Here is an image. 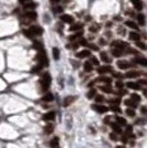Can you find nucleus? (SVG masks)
<instances>
[{
    "mask_svg": "<svg viewBox=\"0 0 147 148\" xmlns=\"http://www.w3.org/2000/svg\"><path fill=\"white\" fill-rule=\"evenodd\" d=\"M96 81H97V82H104L105 84H111V82H112V80L107 76H100Z\"/></svg>",
    "mask_w": 147,
    "mask_h": 148,
    "instance_id": "6ab92c4d",
    "label": "nucleus"
},
{
    "mask_svg": "<svg viewBox=\"0 0 147 148\" xmlns=\"http://www.w3.org/2000/svg\"><path fill=\"white\" fill-rule=\"evenodd\" d=\"M116 148H125V147H124V146H117Z\"/></svg>",
    "mask_w": 147,
    "mask_h": 148,
    "instance_id": "0e129e2a",
    "label": "nucleus"
},
{
    "mask_svg": "<svg viewBox=\"0 0 147 148\" xmlns=\"http://www.w3.org/2000/svg\"><path fill=\"white\" fill-rule=\"evenodd\" d=\"M132 100L133 101H135V102H139V101H140V97L139 96H138L137 95V94H132Z\"/></svg>",
    "mask_w": 147,
    "mask_h": 148,
    "instance_id": "37998d69",
    "label": "nucleus"
},
{
    "mask_svg": "<svg viewBox=\"0 0 147 148\" xmlns=\"http://www.w3.org/2000/svg\"><path fill=\"white\" fill-rule=\"evenodd\" d=\"M35 7H37V4H34V2H28V4L23 5V9H24V10H28V9H34Z\"/></svg>",
    "mask_w": 147,
    "mask_h": 148,
    "instance_id": "4be33fe9",
    "label": "nucleus"
},
{
    "mask_svg": "<svg viewBox=\"0 0 147 148\" xmlns=\"http://www.w3.org/2000/svg\"><path fill=\"white\" fill-rule=\"evenodd\" d=\"M99 29H100V26H97V24H95V26L91 27V31H92V32H96V31H99Z\"/></svg>",
    "mask_w": 147,
    "mask_h": 148,
    "instance_id": "49530a36",
    "label": "nucleus"
},
{
    "mask_svg": "<svg viewBox=\"0 0 147 148\" xmlns=\"http://www.w3.org/2000/svg\"><path fill=\"white\" fill-rule=\"evenodd\" d=\"M132 1V4L134 5V7H135V9L138 10V11H140L143 9V4H142V1L140 0H131Z\"/></svg>",
    "mask_w": 147,
    "mask_h": 148,
    "instance_id": "f8f14e48",
    "label": "nucleus"
},
{
    "mask_svg": "<svg viewBox=\"0 0 147 148\" xmlns=\"http://www.w3.org/2000/svg\"><path fill=\"white\" fill-rule=\"evenodd\" d=\"M118 33L121 35H125V29H123V27H120L118 28Z\"/></svg>",
    "mask_w": 147,
    "mask_h": 148,
    "instance_id": "09e8293b",
    "label": "nucleus"
},
{
    "mask_svg": "<svg viewBox=\"0 0 147 148\" xmlns=\"http://www.w3.org/2000/svg\"><path fill=\"white\" fill-rule=\"evenodd\" d=\"M126 114H127V115H128V116H135V111L134 110H133V108H127V110H126Z\"/></svg>",
    "mask_w": 147,
    "mask_h": 148,
    "instance_id": "ea45409f",
    "label": "nucleus"
},
{
    "mask_svg": "<svg viewBox=\"0 0 147 148\" xmlns=\"http://www.w3.org/2000/svg\"><path fill=\"white\" fill-rule=\"evenodd\" d=\"M139 76V73L136 71H131V72H127L126 73V77H128V79H135V77Z\"/></svg>",
    "mask_w": 147,
    "mask_h": 148,
    "instance_id": "a211bd4d",
    "label": "nucleus"
},
{
    "mask_svg": "<svg viewBox=\"0 0 147 148\" xmlns=\"http://www.w3.org/2000/svg\"><path fill=\"white\" fill-rule=\"evenodd\" d=\"M53 98H54L53 95H52L51 93H48V94H45V95L42 97V101H43V102H52Z\"/></svg>",
    "mask_w": 147,
    "mask_h": 148,
    "instance_id": "412c9836",
    "label": "nucleus"
},
{
    "mask_svg": "<svg viewBox=\"0 0 147 148\" xmlns=\"http://www.w3.org/2000/svg\"><path fill=\"white\" fill-rule=\"evenodd\" d=\"M19 2H20V4L26 5V4H28V2H31V1H30V0H19Z\"/></svg>",
    "mask_w": 147,
    "mask_h": 148,
    "instance_id": "052dcab7",
    "label": "nucleus"
},
{
    "mask_svg": "<svg viewBox=\"0 0 147 148\" xmlns=\"http://www.w3.org/2000/svg\"><path fill=\"white\" fill-rule=\"evenodd\" d=\"M124 104H125L126 106H128V107H131V108H135L137 106L138 103L135 102V101H132V100H125Z\"/></svg>",
    "mask_w": 147,
    "mask_h": 148,
    "instance_id": "ddd939ff",
    "label": "nucleus"
},
{
    "mask_svg": "<svg viewBox=\"0 0 147 148\" xmlns=\"http://www.w3.org/2000/svg\"><path fill=\"white\" fill-rule=\"evenodd\" d=\"M74 100H75V97H74V96H68V97H65L64 101H63V106H69Z\"/></svg>",
    "mask_w": 147,
    "mask_h": 148,
    "instance_id": "dca6fc26",
    "label": "nucleus"
},
{
    "mask_svg": "<svg viewBox=\"0 0 147 148\" xmlns=\"http://www.w3.org/2000/svg\"><path fill=\"white\" fill-rule=\"evenodd\" d=\"M53 10H54L57 13H59V12H62V11H63L62 7H55V8H53Z\"/></svg>",
    "mask_w": 147,
    "mask_h": 148,
    "instance_id": "3c124183",
    "label": "nucleus"
},
{
    "mask_svg": "<svg viewBox=\"0 0 147 148\" xmlns=\"http://www.w3.org/2000/svg\"><path fill=\"white\" fill-rule=\"evenodd\" d=\"M113 76L116 77V79H122L123 75H121V73H118V72H114V73H113Z\"/></svg>",
    "mask_w": 147,
    "mask_h": 148,
    "instance_id": "8fccbe9b",
    "label": "nucleus"
},
{
    "mask_svg": "<svg viewBox=\"0 0 147 148\" xmlns=\"http://www.w3.org/2000/svg\"><path fill=\"white\" fill-rule=\"evenodd\" d=\"M54 129V126L52 124H48L45 127H44V133L45 134H51Z\"/></svg>",
    "mask_w": 147,
    "mask_h": 148,
    "instance_id": "5701e85b",
    "label": "nucleus"
},
{
    "mask_svg": "<svg viewBox=\"0 0 147 148\" xmlns=\"http://www.w3.org/2000/svg\"><path fill=\"white\" fill-rule=\"evenodd\" d=\"M117 66L120 68L121 70H126V69H128L129 66V63L127 62V61H124V60H120V61H117Z\"/></svg>",
    "mask_w": 147,
    "mask_h": 148,
    "instance_id": "6e6552de",
    "label": "nucleus"
},
{
    "mask_svg": "<svg viewBox=\"0 0 147 148\" xmlns=\"http://www.w3.org/2000/svg\"><path fill=\"white\" fill-rule=\"evenodd\" d=\"M88 46H91V48H92L93 50H95V51H97V50H99V48L95 45V44H90V45H88Z\"/></svg>",
    "mask_w": 147,
    "mask_h": 148,
    "instance_id": "bf43d9fd",
    "label": "nucleus"
},
{
    "mask_svg": "<svg viewBox=\"0 0 147 148\" xmlns=\"http://www.w3.org/2000/svg\"><path fill=\"white\" fill-rule=\"evenodd\" d=\"M80 44H82V45H88L85 39H81V40H80Z\"/></svg>",
    "mask_w": 147,
    "mask_h": 148,
    "instance_id": "864d4df0",
    "label": "nucleus"
},
{
    "mask_svg": "<svg viewBox=\"0 0 147 148\" xmlns=\"http://www.w3.org/2000/svg\"><path fill=\"white\" fill-rule=\"evenodd\" d=\"M112 54L114 55V57H116V58H118V57H122V54H123V51L122 50H120V49H112Z\"/></svg>",
    "mask_w": 147,
    "mask_h": 148,
    "instance_id": "b1692460",
    "label": "nucleus"
},
{
    "mask_svg": "<svg viewBox=\"0 0 147 148\" xmlns=\"http://www.w3.org/2000/svg\"><path fill=\"white\" fill-rule=\"evenodd\" d=\"M94 95H95V90H91V91L87 93V95H86V96L88 97V98H92V97H93Z\"/></svg>",
    "mask_w": 147,
    "mask_h": 148,
    "instance_id": "c03bdc74",
    "label": "nucleus"
},
{
    "mask_svg": "<svg viewBox=\"0 0 147 148\" xmlns=\"http://www.w3.org/2000/svg\"><path fill=\"white\" fill-rule=\"evenodd\" d=\"M52 54H53V58L54 60H59L60 58V51L58 48H53V50H52Z\"/></svg>",
    "mask_w": 147,
    "mask_h": 148,
    "instance_id": "c756f323",
    "label": "nucleus"
},
{
    "mask_svg": "<svg viewBox=\"0 0 147 148\" xmlns=\"http://www.w3.org/2000/svg\"><path fill=\"white\" fill-rule=\"evenodd\" d=\"M129 39H131L132 41H136V42H137V41L140 39V35L138 34V33H136V32H133L132 31L131 33H129Z\"/></svg>",
    "mask_w": 147,
    "mask_h": 148,
    "instance_id": "f3484780",
    "label": "nucleus"
},
{
    "mask_svg": "<svg viewBox=\"0 0 147 148\" xmlns=\"http://www.w3.org/2000/svg\"><path fill=\"white\" fill-rule=\"evenodd\" d=\"M23 33H24V35H27L28 38H33V37H34V35L31 33L30 30H23Z\"/></svg>",
    "mask_w": 147,
    "mask_h": 148,
    "instance_id": "79ce46f5",
    "label": "nucleus"
},
{
    "mask_svg": "<svg viewBox=\"0 0 147 148\" xmlns=\"http://www.w3.org/2000/svg\"><path fill=\"white\" fill-rule=\"evenodd\" d=\"M84 70L86 72H91L93 70V65H92V63H91L90 61H86V62L84 63Z\"/></svg>",
    "mask_w": 147,
    "mask_h": 148,
    "instance_id": "a878e982",
    "label": "nucleus"
},
{
    "mask_svg": "<svg viewBox=\"0 0 147 148\" xmlns=\"http://www.w3.org/2000/svg\"><path fill=\"white\" fill-rule=\"evenodd\" d=\"M82 24L81 23H75V24H73V26H71L70 27V31H77V30H80V29H82Z\"/></svg>",
    "mask_w": 147,
    "mask_h": 148,
    "instance_id": "cd10ccee",
    "label": "nucleus"
},
{
    "mask_svg": "<svg viewBox=\"0 0 147 148\" xmlns=\"http://www.w3.org/2000/svg\"><path fill=\"white\" fill-rule=\"evenodd\" d=\"M127 87L133 88V90H140V85L138 84V82L137 83H135V82H128V83H127Z\"/></svg>",
    "mask_w": 147,
    "mask_h": 148,
    "instance_id": "2eb2a0df",
    "label": "nucleus"
},
{
    "mask_svg": "<svg viewBox=\"0 0 147 148\" xmlns=\"http://www.w3.org/2000/svg\"><path fill=\"white\" fill-rule=\"evenodd\" d=\"M95 102H96V103H102V102H104V96H103V95H96V96H95Z\"/></svg>",
    "mask_w": 147,
    "mask_h": 148,
    "instance_id": "58836bf2",
    "label": "nucleus"
},
{
    "mask_svg": "<svg viewBox=\"0 0 147 148\" xmlns=\"http://www.w3.org/2000/svg\"><path fill=\"white\" fill-rule=\"evenodd\" d=\"M137 19H138V22H139L140 26H144V24H145V17H144V15L139 13V15L137 16Z\"/></svg>",
    "mask_w": 147,
    "mask_h": 148,
    "instance_id": "473e14b6",
    "label": "nucleus"
},
{
    "mask_svg": "<svg viewBox=\"0 0 147 148\" xmlns=\"http://www.w3.org/2000/svg\"><path fill=\"white\" fill-rule=\"evenodd\" d=\"M126 23V26L127 27H129V28H132V29H134V30H137L138 29V27H137V24L135 23L134 21H131V20H128V21H126L125 22Z\"/></svg>",
    "mask_w": 147,
    "mask_h": 148,
    "instance_id": "bb28decb",
    "label": "nucleus"
},
{
    "mask_svg": "<svg viewBox=\"0 0 147 148\" xmlns=\"http://www.w3.org/2000/svg\"><path fill=\"white\" fill-rule=\"evenodd\" d=\"M121 139H122V141H123V143H127V140H128V137H127V135H125V136H123Z\"/></svg>",
    "mask_w": 147,
    "mask_h": 148,
    "instance_id": "13d9d810",
    "label": "nucleus"
},
{
    "mask_svg": "<svg viewBox=\"0 0 147 148\" xmlns=\"http://www.w3.org/2000/svg\"><path fill=\"white\" fill-rule=\"evenodd\" d=\"M115 118L116 117H113V116H107V117H105V119H104V123L105 124H114V121H115Z\"/></svg>",
    "mask_w": 147,
    "mask_h": 148,
    "instance_id": "c85d7f7f",
    "label": "nucleus"
},
{
    "mask_svg": "<svg viewBox=\"0 0 147 148\" xmlns=\"http://www.w3.org/2000/svg\"><path fill=\"white\" fill-rule=\"evenodd\" d=\"M61 20L64 21L65 23H73L74 18L72 16H69V15H62L61 16Z\"/></svg>",
    "mask_w": 147,
    "mask_h": 148,
    "instance_id": "9d476101",
    "label": "nucleus"
},
{
    "mask_svg": "<svg viewBox=\"0 0 147 148\" xmlns=\"http://www.w3.org/2000/svg\"><path fill=\"white\" fill-rule=\"evenodd\" d=\"M107 102H109L110 104H112V105H117V106H118V104L121 103L118 98H112V100H109Z\"/></svg>",
    "mask_w": 147,
    "mask_h": 148,
    "instance_id": "c9c22d12",
    "label": "nucleus"
},
{
    "mask_svg": "<svg viewBox=\"0 0 147 148\" xmlns=\"http://www.w3.org/2000/svg\"><path fill=\"white\" fill-rule=\"evenodd\" d=\"M100 90L105 92V93H113V92H112V87H111L110 84L104 85V86H100Z\"/></svg>",
    "mask_w": 147,
    "mask_h": 148,
    "instance_id": "aec40b11",
    "label": "nucleus"
},
{
    "mask_svg": "<svg viewBox=\"0 0 147 148\" xmlns=\"http://www.w3.org/2000/svg\"><path fill=\"white\" fill-rule=\"evenodd\" d=\"M110 138L111 139H112V140H118V137H117V135H116V133L114 134V133H112V134H111V135H110Z\"/></svg>",
    "mask_w": 147,
    "mask_h": 148,
    "instance_id": "a18cd8bd",
    "label": "nucleus"
},
{
    "mask_svg": "<svg viewBox=\"0 0 147 148\" xmlns=\"http://www.w3.org/2000/svg\"><path fill=\"white\" fill-rule=\"evenodd\" d=\"M115 85H116V87H117V88H122V87H123V86H124V84H123V83H122V82H117Z\"/></svg>",
    "mask_w": 147,
    "mask_h": 148,
    "instance_id": "4d7b16f0",
    "label": "nucleus"
},
{
    "mask_svg": "<svg viewBox=\"0 0 147 148\" xmlns=\"http://www.w3.org/2000/svg\"><path fill=\"white\" fill-rule=\"evenodd\" d=\"M111 111L116 112V113H121V110H120V107H118L117 105H112L111 106Z\"/></svg>",
    "mask_w": 147,
    "mask_h": 148,
    "instance_id": "a19ab883",
    "label": "nucleus"
},
{
    "mask_svg": "<svg viewBox=\"0 0 147 148\" xmlns=\"http://www.w3.org/2000/svg\"><path fill=\"white\" fill-rule=\"evenodd\" d=\"M144 95L147 97V90H144Z\"/></svg>",
    "mask_w": 147,
    "mask_h": 148,
    "instance_id": "e2e57ef3",
    "label": "nucleus"
},
{
    "mask_svg": "<svg viewBox=\"0 0 147 148\" xmlns=\"http://www.w3.org/2000/svg\"><path fill=\"white\" fill-rule=\"evenodd\" d=\"M77 37H79V34H75V35H70V37H69L68 39H69V40H70V41H74V40H75V39H76Z\"/></svg>",
    "mask_w": 147,
    "mask_h": 148,
    "instance_id": "603ef678",
    "label": "nucleus"
},
{
    "mask_svg": "<svg viewBox=\"0 0 147 148\" xmlns=\"http://www.w3.org/2000/svg\"><path fill=\"white\" fill-rule=\"evenodd\" d=\"M112 71V68H111L110 65H104V66H100L97 69V72L100 74H106L109 73V72Z\"/></svg>",
    "mask_w": 147,
    "mask_h": 148,
    "instance_id": "423d86ee",
    "label": "nucleus"
},
{
    "mask_svg": "<svg viewBox=\"0 0 147 148\" xmlns=\"http://www.w3.org/2000/svg\"><path fill=\"white\" fill-rule=\"evenodd\" d=\"M116 122L118 123V125H126V119L123 117H116Z\"/></svg>",
    "mask_w": 147,
    "mask_h": 148,
    "instance_id": "72a5a7b5",
    "label": "nucleus"
},
{
    "mask_svg": "<svg viewBox=\"0 0 147 148\" xmlns=\"http://www.w3.org/2000/svg\"><path fill=\"white\" fill-rule=\"evenodd\" d=\"M111 45H112L113 48L115 46L116 49H120V50H122V51H124L126 48H128V44L125 43V42H122V41H113Z\"/></svg>",
    "mask_w": 147,
    "mask_h": 148,
    "instance_id": "7ed1b4c3",
    "label": "nucleus"
},
{
    "mask_svg": "<svg viewBox=\"0 0 147 148\" xmlns=\"http://www.w3.org/2000/svg\"><path fill=\"white\" fill-rule=\"evenodd\" d=\"M33 48L37 49L38 51H43V50H42V48H43L42 43H41V42H38V41H35V42L33 43Z\"/></svg>",
    "mask_w": 147,
    "mask_h": 148,
    "instance_id": "7c9ffc66",
    "label": "nucleus"
},
{
    "mask_svg": "<svg viewBox=\"0 0 147 148\" xmlns=\"http://www.w3.org/2000/svg\"><path fill=\"white\" fill-rule=\"evenodd\" d=\"M76 57L79 59H84V58L91 57V52H90V50H83V51L76 53Z\"/></svg>",
    "mask_w": 147,
    "mask_h": 148,
    "instance_id": "1a4fd4ad",
    "label": "nucleus"
},
{
    "mask_svg": "<svg viewBox=\"0 0 147 148\" xmlns=\"http://www.w3.org/2000/svg\"><path fill=\"white\" fill-rule=\"evenodd\" d=\"M51 1H52V2H54V4H58V2H60L61 0H51Z\"/></svg>",
    "mask_w": 147,
    "mask_h": 148,
    "instance_id": "680f3d73",
    "label": "nucleus"
},
{
    "mask_svg": "<svg viewBox=\"0 0 147 148\" xmlns=\"http://www.w3.org/2000/svg\"><path fill=\"white\" fill-rule=\"evenodd\" d=\"M58 143H59V138L55 137L54 139H52V140H51L50 145H51V147H57L58 146Z\"/></svg>",
    "mask_w": 147,
    "mask_h": 148,
    "instance_id": "4c0bfd02",
    "label": "nucleus"
},
{
    "mask_svg": "<svg viewBox=\"0 0 147 148\" xmlns=\"http://www.w3.org/2000/svg\"><path fill=\"white\" fill-rule=\"evenodd\" d=\"M40 83H41V86H42L43 90H48L50 87V84H51V76H50V74L44 73L40 80Z\"/></svg>",
    "mask_w": 147,
    "mask_h": 148,
    "instance_id": "f257e3e1",
    "label": "nucleus"
},
{
    "mask_svg": "<svg viewBox=\"0 0 147 148\" xmlns=\"http://www.w3.org/2000/svg\"><path fill=\"white\" fill-rule=\"evenodd\" d=\"M133 61H134L135 63H138V64H139V65L147 66V59L143 58V57H137V58H135Z\"/></svg>",
    "mask_w": 147,
    "mask_h": 148,
    "instance_id": "0eeeda50",
    "label": "nucleus"
},
{
    "mask_svg": "<svg viewBox=\"0 0 147 148\" xmlns=\"http://www.w3.org/2000/svg\"><path fill=\"white\" fill-rule=\"evenodd\" d=\"M101 59H102V61H104L105 63H110L111 62V59L107 57L106 52H101Z\"/></svg>",
    "mask_w": 147,
    "mask_h": 148,
    "instance_id": "393cba45",
    "label": "nucleus"
},
{
    "mask_svg": "<svg viewBox=\"0 0 147 148\" xmlns=\"http://www.w3.org/2000/svg\"><path fill=\"white\" fill-rule=\"evenodd\" d=\"M24 17H27V18L31 19V20H34V19H37V12H34V11H28V12L24 13Z\"/></svg>",
    "mask_w": 147,
    "mask_h": 148,
    "instance_id": "4468645a",
    "label": "nucleus"
},
{
    "mask_svg": "<svg viewBox=\"0 0 147 148\" xmlns=\"http://www.w3.org/2000/svg\"><path fill=\"white\" fill-rule=\"evenodd\" d=\"M140 112H142V114H147V107L146 106H143V107L140 108Z\"/></svg>",
    "mask_w": 147,
    "mask_h": 148,
    "instance_id": "6e6d98bb",
    "label": "nucleus"
},
{
    "mask_svg": "<svg viewBox=\"0 0 147 148\" xmlns=\"http://www.w3.org/2000/svg\"><path fill=\"white\" fill-rule=\"evenodd\" d=\"M30 31H31V33L33 35H41L43 33V30L41 27H38V26H32L30 27Z\"/></svg>",
    "mask_w": 147,
    "mask_h": 148,
    "instance_id": "20e7f679",
    "label": "nucleus"
},
{
    "mask_svg": "<svg viewBox=\"0 0 147 148\" xmlns=\"http://www.w3.org/2000/svg\"><path fill=\"white\" fill-rule=\"evenodd\" d=\"M42 66L43 65H41V64H38L37 66H34V68L31 70V72H32V73H34V72H35V73H37V72H40L41 69H42Z\"/></svg>",
    "mask_w": 147,
    "mask_h": 148,
    "instance_id": "e433bc0d",
    "label": "nucleus"
},
{
    "mask_svg": "<svg viewBox=\"0 0 147 148\" xmlns=\"http://www.w3.org/2000/svg\"><path fill=\"white\" fill-rule=\"evenodd\" d=\"M138 84H139V85H146V86H147V81H145V80H140V81H138Z\"/></svg>",
    "mask_w": 147,
    "mask_h": 148,
    "instance_id": "5fc2aeb1",
    "label": "nucleus"
},
{
    "mask_svg": "<svg viewBox=\"0 0 147 148\" xmlns=\"http://www.w3.org/2000/svg\"><path fill=\"white\" fill-rule=\"evenodd\" d=\"M112 128H113V130H114L115 133H117V134H121L123 130H122V128L120 127V125H117V124H112Z\"/></svg>",
    "mask_w": 147,
    "mask_h": 148,
    "instance_id": "2f4dec72",
    "label": "nucleus"
},
{
    "mask_svg": "<svg viewBox=\"0 0 147 148\" xmlns=\"http://www.w3.org/2000/svg\"><path fill=\"white\" fill-rule=\"evenodd\" d=\"M92 108L93 110H95L97 113H106L107 111H109V108L106 107V106H102V105H92Z\"/></svg>",
    "mask_w": 147,
    "mask_h": 148,
    "instance_id": "39448f33",
    "label": "nucleus"
},
{
    "mask_svg": "<svg viewBox=\"0 0 147 148\" xmlns=\"http://www.w3.org/2000/svg\"><path fill=\"white\" fill-rule=\"evenodd\" d=\"M136 46H138V48L142 49V50H147V45L145 43L140 42V41H137V42H136Z\"/></svg>",
    "mask_w": 147,
    "mask_h": 148,
    "instance_id": "f704fd0d",
    "label": "nucleus"
},
{
    "mask_svg": "<svg viewBox=\"0 0 147 148\" xmlns=\"http://www.w3.org/2000/svg\"><path fill=\"white\" fill-rule=\"evenodd\" d=\"M37 61L39 62V64L44 65V66H48V64H49L48 58H46L45 52H44V51H40V52H39V54L37 55Z\"/></svg>",
    "mask_w": 147,
    "mask_h": 148,
    "instance_id": "f03ea898",
    "label": "nucleus"
},
{
    "mask_svg": "<svg viewBox=\"0 0 147 148\" xmlns=\"http://www.w3.org/2000/svg\"><path fill=\"white\" fill-rule=\"evenodd\" d=\"M91 62H92L93 64H95V65H99V60L96 59L95 57H92L91 58Z\"/></svg>",
    "mask_w": 147,
    "mask_h": 148,
    "instance_id": "de8ad7c7",
    "label": "nucleus"
},
{
    "mask_svg": "<svg viewBox=\"0 0 147 148\" xmlns=\"http://www.w3.org/2000/svg\"><path fill=\"white\" fill-rule=\"evenodd\" d=\"M54 117H55L54 112H49V113L44 114L42 116V118H43V121H52V119H54Z\"/></svg>",
    "mask_w": 147,
    "mask_h": 148,
    "instance_id": "9b49d317",
    "label": "nucleus"
}]
</instances>
